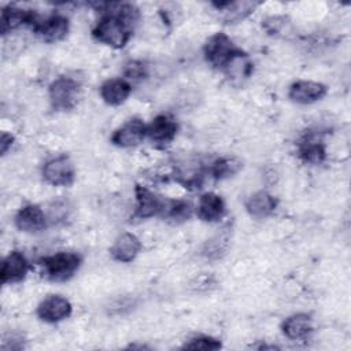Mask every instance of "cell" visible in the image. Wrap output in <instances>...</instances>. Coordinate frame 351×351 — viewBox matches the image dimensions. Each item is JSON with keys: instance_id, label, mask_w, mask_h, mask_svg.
Instances as JSON below:
<instances>
[{"instance_id": "obj_1", "label": "cell", "mask_w": 351, "mask_h": 351, "mask_svg": "<svg viewBox=\"0 0 351 351\" xmlns=\"http://www.w3.org/2000/svg\"><path fill=\"white\" fill-rule=\"evenodd\" d=\"M96 7L101 15L92 29L93 38L114 49H122L133 30L111 10V3H97Z\"/></svg>"}, {"instance_id": "obj_2", "label": "cell", "mask_w": 351, "mask_h": 351, "mask_svg": "<svg viewBox=\"0 0 351 351\" xmlns=\"http://www.w3.org/2000/svg\"><path fill=\"white\" fill-rule=\"evenodd\" d=\"M38 265L43 276L52 282L71 280L82 265V256L74 251H59L40 258Z\"/></svg>"}, {"instance_id": "obj_3", "label": "cell", "mask_w": 351, "mask_h": 351, "mask_svg": "<svg viewBox=\"0 0 351 351\" xmlns=\"http://www.w3.org/2000/svg\"><path fill=\"white\" fill-rule=\"evenodd\" d=\"M81 97V82L71 75H59L48 86V99L53 111H71Z\"/></svg>"}, {"instance_id": "obj_4", "label": "cell", "mask_w": 351, "mask_h": 351, "mask_svg": "<svg viewBox=\"0 0 351 351\" xmlns=\"http://www.w3.org/2000/svg\"><path fill=\"white\" fill-rule=\"evenodd\" d=\"M206 176H208V165H206L199 156L188 155L173 163L171 177L185 189H200Z\"/></svg>"}, {"instance_id": "obj_5", "label": "cell", "mask_w": 351, "mask_h": 351, "mask_svg": "<svg viewBox=\"0 0 351 351\" xmlns=\"http://www.w3.org/2000/svg\"><path fill=\"white\" fill-rule=\"evenodd\" d=\"M239 49L226 33L215 32L203 44V56L211 67L221 71Z\"/></svg>"}, {"instance_id": "obj_6", "label": "cell", "mask_w": 351, "mask_h": 351, "mask_svg": "<svg viewBox=\"0 0 351 351\" xmlns=\"http://www.w3.org/2000/svg\"><path fill=\"white\" fill-rule=\"evenodd\" d=\"M296 155L306 165H321L326 159V144L319 129H307L296 141Z\"/></svg>"}, {"instance_id": "obj_7", "label": "cell", "mask_w": 351, "mask_h": 351, "mask_svg": "<svg viewBox=\"0 0 351 351\" xmlns=\"http://www.w3.org/2000/svg\"><path fill=\"white\" fill-rule=\"evenodd\" d=\"M41 176L52 186H69L75 180V166L69 155H58L45 160Z\"/></svg>"}, {"instance_id": "obj_8", "label": "cell", "mask_w": 351, "mask_h": 351, "mask_svg": "<svg viewBox=\"0 0 351 351\" xmlns=\"http://www.w3.org/2000/svg\"><path fill=\"white\" fill-rule=\"evenodd\" d=\"M166 197L158 195L152 189L136 184L134 185V210L133 219L144 221L154 217H160L165 207Z\"/></svg>"}, {"instance_id": "obj_9", "label": "cell", "mask_w": 351, "mask_h": 351, "mask_svg": "<svg viewBox=\"0 0 351 351\" xmlns=\"http://www.w3.org/2000/svg\"><path fill=\"white\" fill-rule=\"evenodd\" d=\"M145 138L147 123L141 118L133 117L112 132L110 141L118 148H134L140 145Z\"/></svg>"}, {"instance_id": "obj_10", "label": "cell", "mask_w": 351, "mask_h": 351, "mask_svg": "<svg viewBox=\"0 0 351 351\" xmlns=\"http://www.w3.org/2000/svg\"><path fill=\"white\" fill-rule=\"evenodd\" d=\"M32 30L45 43L55 44L64 40L70 30L69 18L63 14H51L45 18H38Z\"/></svg>"}, {"instance_id": "obj_11", "label": "cell", "mask_w": 351, "mask_h": 351, "mask_svg": "<svg viewBox=\"0 0 351 351\" xmlns=\"http://www.w3.org/2000/svg\"><path fill=\"white\" fill-rule=\"evenodd\" d=\"M73 313L70 300L62 295H48L37 306L36 314L40 321L47 324H58L69 318Z\"/></svg>"}, {"instance_id": "obj_12", "label": "cell", "mask_w": 351, "mask_h": 351, "mask_svg": "<svg viewBox=\"0 0 351 351\" xmlns=\"http://www.w3.org/2000/svg\"><path fill=\"white\" fill-rule=\"evenodd\" d=\"M177 133L178 123L169 114H159L149 123H147V138L158 148L171 144Z\"/></svg>"}, {"instance_id": "obj_13", "label": "cell", "mask_w": 351, "mask_h": 351, "mask_svg": "<svg viewBox=\"0 0 351 351\" xmlns=\"http://www.w3.org/2000/svg\"><path fill=\"white\" fill-rule=\"evenodd\" d=\"M48 215L38 204H25L22 206L15 217L14 223L19 232L23 233H40L48 226Z\"/></svg>"}, {"instance_id": "obj_14", "label": "cell", "mask_w": 351, "mask_h": 351, "mask_svg": "<svg viewBox=\"0 0 351 351\" xmlns=\"http://www.w3.org/2000/svg\"><path fill=\"white\" fill-rule=\"evenodd\" d=\"M328 93V86L318 81L298 80L288 88V99L296 104H313L322 100Z\"/></svg>"}, {"instance_id": "obj_15", "label": "cell", "mask_w": 351, "mask_h": 351, "mask_svg": "<svg viewBox=\"0 0 351 351\" xmlns=\"http://www.w3.org/2000/svg\"><path fill=\"white\" fill-rule=\"evenodd\" d=\"M30 269V263L25 254L19 250L10 251L3 262H1V270H0V280L3 285L7 284H18L22 282Z\"/></svg>"}, {"instance_id": "obj_16", "label": "cell", "mask_w": 351, "mask_h": 351, "mask_svg": "<svg viewBox=\"0 0 351 351\" xmlns=\"http://www.w3.org/2000/svg\"><path fill=\"white\" fill-rule=\"evenodd\" d=\"M40 15L34 10H23L16 5H5L1 8L0 16V32L1 36H7L21 26H29L30 29L36 25Z\"/></svg>"}, {"instance_id": "obj_17", "label": "cell", "mask_w": 351, "mask_h": 351, "mask_svg": "<svg viewBox=\"0 0 351 351\" xmlns=\"http://www.w3.org/2000/svg\"><path fill=\"white\" fill-rule=\"evenodd\" d=\"M195 214L197 218L207 223L219 222L226 214V204L215 192H204L200 195L197 204L195 207Z\"/></svg>"}, {"instance_id": "obj_18", "label": "cell", "mask_w": 351, "mask_h": 351, "mask_svg": "<svg viewBox=\"0 0 351 351\" xmlns=\"http://www.w3.org/2000/svg\"><path fill=\"white\" fill-rule=\"evenodd\" d=\"M141 248V241L134 233L123 232L117 236L112 245L110 247V255L117 262L130 263L137 258Z\"/></svg>"}, {"instance_id": "obj_19", "label": "cell", "mask_w": 351, "mask_h": 351, "mask_svg": "<svg viewBox=\"0 0 351 351\" xmlns=\"http://www.w3.org/2000/svg\"><path fill=\"white\" fill-rule=\"evenodd\" d=\"M244 207L251 218L266 219L276 213L278 199L267 191H258L245 199Z\"/></svg>"}, {"instance_id": "obj_20", "label": "cell", "mask_w": 351, "mask_h": 351, "mask_svg": "<svg viewBox=\"0 0 351 351\" xmlns=\"http://www.w3.org/2000/svg\"><path fill=\"white\" fill-rule=\"evenodd\" d=\"M213 5L222 14L223 23L234 25L247 19L261 5V1H255V0L219 1V3H213Z\"/></svg>"}, {"instance_id": "obj_21", "label": "cell", "mask_w": 351, "mask_h": 351, "mask_svg": "<svg viewBox=\"0 0 351 351\" xmlns=\"http://www.w3.org/2000/svg\"><path fill=\"white\" fill-rule=\"evenodd\" d=\"M314 330L313 318L307 313H295L287 317L281 324L282 335L292 341H303L310 337Z\"/></svg>"}, {"instance_id": "obj_22", "label": "cell", "mask_w": 351, "mask_h": 351, "mask_svg": "<svg viewBox=\"0 0 351 351\" xmlns=\"http://www.w3.org/2000/svg\"><path fill=\"white\" fill-rule=\"evenodd\" d=\"M132 93V84L121 77L106 80L100 88L99 95L101 100L108 106H121L123 104Z\"/></svg>"}, {"instance_id": "obj_23", "label": "cell", "mask_w": 351, "mask_h": 351, "mask_svg": "<svg viewBox=\"0 0 351 351\" xmlns=\"http://www.w3.org/2000/svg\"><path fill=\"white\" fill-rule=\"evenodd\" d=\"M221 71L232 84H243L252 75L254 63L250 59L248 53L240 48Z\"/></svg>"}, {"instance_id": "obj_24", "label": "cell", "mask_w": 351, "mask_h": 351, "mask_svg": "<svg viewBox=\"0 0 351 351\" xmlns=\"http://www.w3.org/2000/svg\"><path fill=\"white\" fill-rule=\"evenodd\" d=\"M195 207L184 199H166L160 218L171 225H180L191 219Z\"/></svg>"}, {"instance_id": "obj_25", "label": "cell", "mask_w": 351, "mask_h": 351, "mask_svg": "<svg viewBox=\"0 0 351 351\" xmlns=\"http://www.w3.org/2000/svg\"><path fill=\"white\" fill-rule=\"evenodd\" d=\"M243 169V160L234 155L218 156L208 163V176L217 181H222L236 176Z\"/></svg>"}, {"instance_id": "obj_26", "label": "cell", "mask_w": 351, "mask_h": 351, "mask_svg": "<svg viewBox=\"0 0 351 351\" xmlns=\"http://www.w3.org/2000/svg\"><path fill=\"white\" fill-rule=\"evenodd\" d=\"M229 247V232L225 229L223 232L215 234L213 239L207 240L202 248V255L206 259L215 261L222 258Z\"/></svg>"}, {"instance_id": "obj_27", "label": "cell", "mask_w": 351, "mask_h": 351, "mask_svg": "<svg viewBox=\"0 0 351 351\" xmlns=\"http://www.w3.org/2000/svg\"><path fill=\"white\" fill-rule=\"evenodd\" d=\"M262 27L269 36L273 37H289L293 32L292 23L285 15H271L262 21Z\"/></svg>"}, {"instance_id": "obj_28", "label": "cell", "mask_w": 351, "mask_h": 351, "mask_svg": "<svg viewBox=\"0 0 351 351\" xmlns=\"http://www.w3.org/2000/svg\"><path fill=\"white\" fill-rule=\"evenodd\" d=\"M181 348L182 350L215 351V350L222 348V343L217 337H213V336H208V335H197V336H193V337L188 339V341H185Z\"/></svg>"}, {"instance_id": "obj_29", "label": "cell", "mask_w": 351, "mask_h": 351, "mask_svg": "<svg viewBox=\"0 0 351 351\" xmlns=\"http://www.w3.org/2000/svg\"><path fill=\"white\" fill-rule=\"evenodd\" d=\"M123 75L128 81H140L148 75V66L143 60H129L125 64Z\"/></svg>"}, {"instance_id": "obj_30", "label": "cell", "mask_w": 351, "mask_h": 351, "mask_svg": "<svg viewBox=\"0 0 351 351\" xmlns=\"http://www.w3.org/2000/svg\"><path fill=\"white\" fill-rule=\"evenodd\" d=\"M25 346H23V339L22 336L16 335V333H8L4 336L3 339V343H1V350H22Z\"/></svg>"}, {"instance_id": "obj_31", "label": "cell", "mask_w": 351, "mask_h": 351, "mask_svg": "<svg viewBox=\"0 0 351 351\" xmlns=\"http://www.w3.org/2000/svg\"><path fill=\"white\" fill-rule=\"evenodd\" d=\"M14 143H15V137L11 133H8V132L1 133V136H0V154H1V156H4L11 149Z\"/></svg>"}]
</instances>
